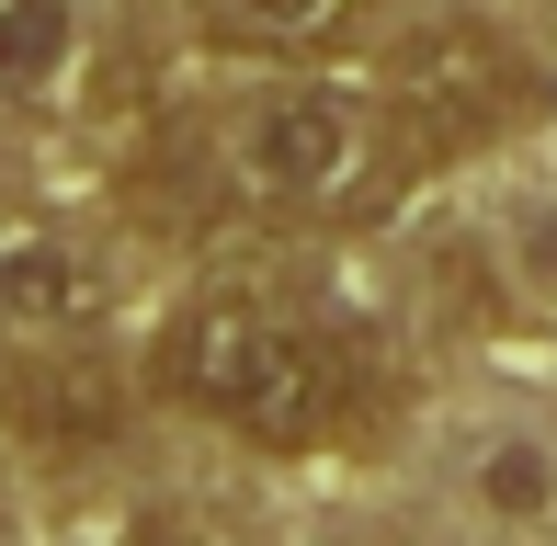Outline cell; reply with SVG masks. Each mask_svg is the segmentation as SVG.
Returning <instances> with one entry per match:
<instances>
[{"label": "cell", "instance_id": "obj_3", "mask_svg": "<svg viewBox=\"0 0 557 546\" xmlns=\"http://www.w3.org/2000/svg\"><path fill=\"white\" fill-rule=\"evenodd\" d=\"M523 58L490 35V23H421L410 46L387 58V80H375V114H387V148H398V171H455V160H478L500 126L523 114Z\"/></svg>", "mask_w": 557, "mask_h": 546}, {"label": "cell", "instance_id": "obj_5", "mask_svg": "<svg viewBox=\"0 0 557 546\" xmlns=\"http://www.w3.org/2000/svg\"><path fill=\"white\" fill-rule=\"evenodd\" d=\"M0 410L35 444L69 456V444H103L125 421V387H114V364H91V353H23V364H0Z\"/></svg>", "mask_w": 557, "mask_h": 546}, {"label": "cell", "instance_id": "obj_9", "mask_svg": "<svg viewBox=\"0 0 557 546\" xmlns=\"http://www.w3.org/2000/svg\"><path fill=\"white\" fill-rule=\"evenodd\" d=\"M0 546H23V524H12V489H0Z\"/></svg>", "mask_w": 557, "mask_h": 546}, {"label": "cell", "instance_id": "obj_2", "mask_svg": "<svg viewBox=\"0 0 557 546\" xmlns=\"http://www.w3.org/2000/svg\"><path fill=\"white\" fill-rule=\"evenodd\" d=\"M227 183L273 216H375L410 171L387 148V114L364 91H331V80H285L227 126Z\"/></svg>", "mask_w": 557, "mask_h": 546}, {"label": "cell", "instance_id": "obj_4", "mask_svg": "<svg viewBox=\"0 0 557 546\" xmlns=\"http://www.w3.org/2000/svg\"><path fill=\"white\" fill-rule=\"evenodd\" d=\"M114 308V273L91 239H69V228H0V319L12 331H35V342H81L91 319Z\"/></svg>", "mask_w": 557, "mask_h": 546}, {"label": "cell", "instance_id": "obj_8", "mask_svg": "<svg viewBox=\"0 0 557 546\" xmlns=\"http://www.w3.org/2000/svg\"><path fill=\"white\" fill-rule=\"evenodd\" d=\"M478 501L512 512V524H535V512L557 501V456H546V444H523V433H500L490 456H478Z\"/></svg>", "mask_w": 557, "mask_h": 546}, {"label": "cell", "instance_id": "obj_1", "mask_svg": "<svg viewBox=\"0 0 557 546\" xmlns=\"http://www.w3.org/2000/svg\"><path fill=\"white\" fill-rule=\"evenodd\" d=\"M160 387L194 421L262 444V456H308L352 410V353L308 308H285V296H262V285H206V296H183L171 331H160Z\"/></svg>", "mask_w": 557, "mask_h": 546}, {"label": "cell", "instance_id": "obj_7", "mask_svg": "<svg viewBox=\"0 0 557 546\" xmlns=\"http://www.w3.org/2000/svg\"><path fill=\"white\" fill-rule=\"evenodd\" d=\"M81 69V0H0V103H58Z\"/></svg>", "mask_w": 557, "mask_h": 546}, {"label": "cell", "instance_id": "obj_6", "mask_svg": "<svg viewBox=\"0 0 557 546\" xmlns=\"http://www.w3.org/2000/svg\"><path fill=\"white\" fill-rule=\"evenodd\" d=\"M194 12L239 58H319V46H342L364 23V0H194Z\"/></svg>", "mask_w": 557, "mask_h": 546}]
</instances>
